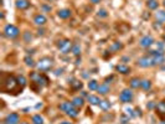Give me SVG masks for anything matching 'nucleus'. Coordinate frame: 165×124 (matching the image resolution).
I'll use <instances>...</instances> for the list:
<instances>
[{"mask_svg": "<svg viewBox=\"0 0 165 124\" xmlns=\"http://www.w3.org/2000/svg\"><path fill=\"white\" fill-rule=\"evenodd\" d=\"M21 124H29V123H26V122H22V123H21Z\"/></svg>", "mask_w": 165, "mask_h": 124, "instance_id": "obj_43", "label": "nucleus"}, {"mask_svg": "<svg viewBox=\"0 0 165 124\" xmlns=\"http://www.w3.org/2000/svg\"><path fill=\"white\" fill-rule=\"evenodd\" d=\"M47 1H50V0H47Z\"/></svg>", "mask_w": 165, "mask_h": 124, "instance_id": "obj_46", "label": "nucleus"}, {"mask_svg": "<svg viewBox=\"0 0 165 124\" xmlns=\"http://www.w3.org/2000/svg\"><path fill=\"white\" fill-rule=\"evenodd\" d=\"M116 70H117L119 73H122V75H128L129 72H131V68H129L128 66H126V65H123V63L117 65V66H116Z\"/></svg>", "mask_w": 165, "mask_h": 124, "instance_id": "obj_14", "label": "nucleus"}, {"mask_svg": "<svg viewBox=\"0 0 165 124\" xmlns=\"http://www.w3.org/2000/svg\"><path fill=\"white\" fill-rule=\"evenodd\" d=\"M88 88H90V91H97L98 90V82L96 80H91L90 82H88Z\"/></svg>", "mask_w": 165, "mask_h": 124, "instance_id": "obj_23", "label": "nucleus"}, {"mask_svg": "<svg viewBox=\"0 0 165 124\" xmlns=\"http://www.w3.org/2000/svg\"><path fill=\"white\" fill-rule=\"evenodd\" d=\"M30 80L34 82V83L39 85L40 87L49 85V80H47L44 75H41V73H39V72H32V73L30 75Z\"/></svg>", "mask_w": 165, "mask_h": 124, "instance_id": "obj_4", "label": "nucleus"}, {"mask_svg": "<svg viewBox=\"0 0 165 124\" xmlns=\"http://www.w3.org/2000/svg\"><path fill=\"white\" fill-rule=\"evenodd\" d=\"M99 17H107L108 16V13H107V11H105L104 9H102V10H99L98 11V14H97Z\"/></svg>", "mask_w": 165, "mask_h": 124, "instance_id": "obj_30", "label": "nucleus"}, {"mask_svg": "<svg viewBox=\"0 0 165 124\" xmlns=\"http://www.w3.org/2000/svg\"><path fill=\"white\" fill-rule=\"evenodd\" d=\"M24 61H25V63L27 65V66H30V67H34V66H35V62H34V60H32L31 57L26 56L25 58H24Z\"/></svg>", "mask_w": 165, "mask_h": 124, "instance_id": "obj_27", "label": "nucleus"}, {"mask_svg": "<svg viewBox=\"0 0 165 124\" xmlns=\"http://www.w3.org/2000/svg\"><path fill=\"white\" fill-rule=\"evenodd\" d=\"M44 34H45V31H44V29H39V31H37V35H39V36H42Z\"/></svg>", "mask_w": 165, "mask_h": 124, "instance_id": "obj_37", "label": "nucleus"}, {"mask_svg": "<svg viewBox=\"0 0 165 124\" xmlns=\"http://www.w3.org/2000/svg\"><path fill=\"white\" fill-rule=\"evenodd\" d=\"M99 1H101V0H91V3H92V4H98Z\"/></svg>", "mask_w": 165, "mask_h": 124, "instance_id": "obj_39", "label": "nucleus"}, {"mask_svg": "<svg viewBox=\"0 0 165 124\" xmlns=\"http://www.w3.org/2000/svg\"><path fill=\"white\" fill-rule=\"evenodd\" d=\"M16 8L20 9V10H26L29 6H30V3L27 1V0H16Z\"/></svg>", "mask_w": 165, "mask_h": 124, "instance_id": "obj_13", "label": "nucleus"}, {"mask_svg": "<svg viewBox=\"0 0 165 124\" xmlns=\"http://www.w3.org/2000/svg\"><path fill=\"white\" fill-rule=\"evenodd\" d=\"M72 104L75 105L76 108H82L83 107V104H85V101H83V98H81V97H75L72 99Z\"/></svg>", "mask_w": 165, "mask_h": 124, "instance_id": "obj_18", "label": "nucleus"}, {"mask_svg": "<svg viewBox=\"0 0 165 124\" xmlns=\"http://www.w3.org/2000/svg\"><path fill=\"white\" fill-rule=\"evenodd\" d=\"M20 83L17 78H15L14 76L11 75H8V76H3L1 78V88L4 92L6 93H10V92H14V91H17V88H19ZM21 87V86H20ZM22 88V87H21Z\"/></svg>", "mask_w": 165, "mask_h": 124, "instance_id": "obj_1", "label": "nucleus"}, {"mask_svg": "<svg viewBox=\"0 0 165 124\" xmlns=\"http://www.w3.org/2000/svg\"><path fill=\"white\" fill-rule=\"evenodd\" d=\"M122 61H123V62H127V61H129V57H122Z\"/></svg>", "mask_w": 165, "mask_h": 124, "instance_id": "obj_38", "label": "nucleus"}, {"mask_svg": "<svg viewBox=\"0 0 165 124\" xmlns=\"http://www.w3.org/2000/svg\"><path fill=\"white\" fill-rule=\"evenodd\" d=\"M32 123H35V124H44L42 117H41L40 114H35L32 117Z\"/></svg>", "mask_w": 165, "mask_h": 124, "instance_id": "obj_25", "label": "nucleus"}, {"mask_svg": "<svg viewBox=\"0 0 165 124\" xmlns=\"http://www.w3.org/2000/svg\"><path fill=\"white\" fill-rule=\"evenodd\" d=\"M60 109L63 110L68 117L71 118H77L80 114L78 108H76L75 105L72 104V102H63L60 104Z\"/></svg>", "mask_w": 165, "mask_h": 124, "instance_id": "obj_2", "label": "nucleus"}, {"mask_svg": "<svg viewBox=\"0 0 165 124\" xmlns=\"http://www.w3.org/2000/svg\"><path fill=\"white\" fill-rule=\"evenodd\" d=\"M155 110H156L158 115H160L161 118H165V101L159 102L155 107Z\"/></svg>", "mask_w": 165, "mask_h": 124, "instance_id": "obj_12", "label": "nucleus"}, {"mask_svg": "<svg viewBox=\"0 0 165 124\" xmlns=\"http://www.w3.org/2000/svg\"><path fill=\"white\" fill-rule=\"evenodd\" d=\"M98 93L101 94V96H105L108 92H109V87H108V85L107 83H102V85H99L98 86Z\"/></svg>", "mask_w": 165, "mask_h": 124, "instance_id": "obj_17", "label": "nucleus"}, {"mask_svg": "<svg viewBox=\"0 0 165 124\" xmlns=\"http://www.w3.org/2000/svg\"><path fill=\"white\" fill-rule=\"evenodd\" d=\"M153 44H154V39H153L151 36H144V37H141L140 41H139L140 47H144V49L150 47Z\"/></svg>", "mask_w": 165, "mask_h": 124, "instance_id": "obj_10", "label": "nucleus"}, {"mask_svg": "<svg viewBox=\"0 0 165 124\" xmlns=\"http://www.w3.org/2000/svg\"><path fill=\"white\" fill-rule=\"evenodd\" d=\"M155 107H156V104L154 102H149L148 104H146V108H148V109H154Z\"/></svg>", "mask_w": 165, "mask_h": 124, "instance_id": "obj_33", "label": "nucleus"}, {"mask_svg": "<svg viewBox=\"0 0 165 124\" xmlns=\"http://www.w3.org/2000/svg\"><path fill=\"white\" fill-rule=\"evenodd\" d=\"M34 22H35V25H37V26H44L45 24L47 22V19H46V16L42 15V14H37L36 16L34 17Z\"/></svg>", "mask_w": 165, "mask_h": 124, "instance_id": "obj_11", "label": "nucleus"}, {"mask_svg": "<svg viewBox=\"0 0 165 124\" xmlns=\"http://www.w3.org/2000/svg\"><path fill=\"white\" fill-rule=\"evenodd\" d=\"M156 22H160V24H164L165 22V10H159L156 13Z\"/></svg>", "mask_w": 165, "mask_h": 124, "instance_id": "obj_20", "label": "nucleus"}, {"mask_svg": "<svg viewBox=\"0 0 165 124\" xmlns=\"http://www.w3.org/2000/svg\"><path fill=\"white\" fill-rule=\"evenodd\" d=\"M99 108L102 110H108L110 108V103L108 101H105V99H103V101H101V103H99Z\"/></svg>", "mask_w": 165, "mask_h": 124, "instance_id": "obj_24", "label": "nucleus"}, {"mask_svg": "<svg viewBox=\"0 0 165 124\" xmlns=\"http://www.w3.org/2000/svg\"><path fill=\"white\" fill-rule=\"evenodd\" d=\"M71 52H72L75 56H80V54H81V46L78 44H75L73 47H72V51H71Z\"/></svg>", "mask_w": 165, "mask_h": 124, "instance_id": "obj_26", "label": "nucleus"}, {"mask_svg": "<svg viewBox=\"0 0 165 124\" xmlns=\"http://www.w3.org/2000/svg\"><path fill=\"white\" fill-rule=\"evenodd\" d=\"M32 124H35V123H32Z\"/></svg>", "mask_w": 165, "mask_h": 124, "instance_id": "obj_47", "label": "nucleus"}, {"mask_svg": "<svg viewBox=\"0 0 165 124\" xmlns=\"http://www.w3.org/2000/svg\"><path fill=\"white\" fill-rule=\"evenodd\" d=\"M163 5H164V6H165V0H164V3H163Z\"/></svg>", "mask_w": 165, "mask_h": 124, "instance_id": "obj_44", "label": "nucleus"}, {"mask_svg": "<svg viewBox=\"0 0 165 124\" xmlns=\"http://www.w3.org/2000/svg\"><path fill=\"white\" fill-rule=\"evenodd\" d=\"M60 124H72V123H71V122H66V120H65V122H61Z\"/></svg>", "mask_w": 165, "mask_h": 124, "instance_id": "obj_41", "label": "nucleus"}, {"mask_svg": "<svg viewBox=\"0 0 165 124\" xmlns=\"http://www.w3.org/2000/svg\"><path fill=\"white\" fill-rule=\"evenodd\" d=\"M19 122H20V117L17 113H10L4 119V124H19Z\"/></svg>", "mask_w": 165, "mask_h": 124, "instance_id": "obj_9", "label": "nucleus"}, {"mask_svg": "<svg viewBox=\"0 0 165 124\" xmlns=\"http://www.w3.org/2000/svg\"><path fill=\"white\" fill-rule=\"evenodd\" d=\"M72 47H73V45L70 40H61L57 42V49L60 50V52L63 55H66L70 51H72Z\"/></svg>", "mask_w": 165, "mask_h": 124, "instance_id": "obj_5", "label": "nucleus"}, {"mask_svg": "<svg viewBox=\"0 0 165 124\" xmlns=\"http://www.w3.org/2000/svg\"><path fill=\"white\" fill-rule=\"evenodd\" d=\"M140 82H141V81H140L139 78L134 77V78H132L131 81H129V86L135 90V88H139V87H140Z\"/></svg>", "mask_w": 165, "mask_h": 124, "instance_id": "obj_22", "label": "nucleus"}, {"mask_svg": "<svg viewBox=\"0 0 165 124\" xmlns=\"http://www.w3.org/2000/svg\"><path fill=\"white\" fill-rule=\"evenodd\" d=\"M155 46H156L158 51H164V47H165L164 42H156V44H155Z\"/></svg>", "mask_w": 165, "mask_h": 124, "instance_id": "obj_31", "label": "nucleus"}, {"mask_svg": "<svg viewBox=\"0 0 165 124\" xmlns=\"http://www.w3.org/2000/svg\"><path fill=\"white\" fill-rule=\"evenodd\" d=\"M159 124H165V120H161V122H159Z\"/></svg>", "mask_w": 165, "mask_h": 124, "instance_id": "obj_42", "label": "nucleus"}, {"mask_svg": "<svg viewBox=\"0 0 165 124\" xmlns=\"http://www.w3.org/2000/svg\"><path fill=\"white\" fill-rule=\"evenodd\" d=\"M138 66L143 67V68H148V67L154 66V61H153V57L149 56V55L140 57L139 60H138Z\"/></svg>", "mask_w": 165, "mask_h": 124, "instance_id": "obj_8", "label": "nucleus"}, {"mask_svg": "<svg viewBox=\"0 0 165 124\" xmlns=\"http://www.w3.org/2000/svg\"><path fill=\"white\" fill-rule=\"evenodd\" d=\"M17 81H19V83H20V86H21V87H25V86H26V78L24 77L22 75L17 76Z\"/></svg>", "mask_w": 165, "mask_h": 124, "instance_id": "obj_28", "label": "nucleus"}, {"mask_svg": "<svg viewBox=\"0 0 165 124\" xmlns=\"http://www.w3.org/2000/svg\"><path fill=\"white\" fill-rule=\"evenodd\" d=\"M54 67V60L50 57H44L36 63V68L39 71H49Z\"/></svg>", "mask_w": 165, "mask_h": 124, "instance_id": "obj_3", "label": "nucleus"}, {"mask_svg": "<svg viewBox=\"0 0 165 124\" xmlns=\"http://www.w3.org/2000/svg\"><path fill=\"white\" fill-rule=\"evenodd\" d=\"M140 88H141V90H144V91H149L151 88V82L149 80H141Z\"/></svg>", "mask_w": 165, "mask_h": 124, "instance_id": "obj_19", "label": "nucleus"}, {"mask_svg": "<svg viewBox=\"0 0 165 124\" xmlns=\"http://www.w3.org/2000/svg\"><path fill=\"white\" fill-rule=\"evenodd\" d=\"M42 10H45V11H50V10H51V6H50V5H42Z\"/></svg>", "mask_w": 165, "mask_h": 124, "instance_id": "obj_36", "label": "nucleus"}, {"mask_svg": "<svg viewBox=\"0 0 165 124\" xmlns=\"http://www.w3.org/2000/svg\"><path fill=\"white\" fill-rule=\"evenodd\" d=\"M61 73H62V70H57V71H56V76L61 75Z\"/></svg>", "mask_w": 165, "mask_h": 124, "instance_id": "obj_40", "label": "nucleus"}, {"mask_svg": "<svg viewBox=\"0 0 165 124\" xmlns=\"http://www.w3.org/2000/svg\"><path fill=\"white\" fill-rule=\"evenodd\" d=\"M19 34H20V30L15 25H10L9 24V25H6L4 27V35L9 39H15V37L19 36Z\"/></svg>", "mask_w": 165, "mask_h": 124, "instance_id": "obj_6", "label": "nucleus"}, {"mask_svg": "<svg viewBox=\"0 0 165 124\" xmlns=\"http://www.w3.org/2000/svg\"><path fill=\"white\" fill-rule=\"evenodd\" d=\"M72 83H73V90H78V88H82V82L76 81V82H72Z\"/></svg>", "mask_w": 165, "mask_h": 124, "instance_id": "obj_32", "label": "nucleus"}, {"mask_svg": "<svg viewBox=\"0 0 165 124\" xmlns=\"http://www.w3.org/2000/svg\"><path fill=\"white\" fill-rule=\"evenodd\" d=\"M71 15H72V13H71V10H68V9H62L57 13V16L60 17V19H68V17H71Z\"/></svg>", "mask_w": 165, "mask_h": 124, "instance_id": "obj_16", "label": "nucleus"}, {"mask_svg": "<svg viewBox=\"0 0 165 124\" xmlns=\"http://www.w3.org/2000/svg\"><path fill=\"white\" fill-rule=\"evenodd\" d=\"M146 6H148L149 10H155L159 6V3L156 0H148V1H146Z\"/></svg>", "mask_w": 165, "mask_h": 124, "instance_id": "obj_21", "label": "nucleus"}, {"mask_svg": "<svg viewBox=\"0 0 165 124\" xmlns=\"http://www.w3.org/2000/svg\"><path fill=\"white\" fill-rule=\"evenodd\" d=\"M86 98H87L88 103L92 104V105H99V103H101V99H99L97 96H93V94H88Z\"/></svg>", "mask_w": 165, "mask_h": 124, "instance_id": "obj_15", "label": "nucleus"}, {"mask_svg": "<svg viewBox=\"0 0 165 124\" xmlns=\"http://www.w3.org/2000/svg\"><path fill=\"white\" fill-rule=\"evenodd\" d=\"M164 41H165V35H164Z\"/></svg>", "mask_w": 165, "mask_h": 124, "instance_id": "obj_45", "label": "nucleus"}, {"mask_svg": "<svg viewBox=\"0 0 165 124\" xmlns=\"http://www.w3.org/2000/svg\"><path fill=\"white\" fill-rule=\"evenodd\" d=\"M133 97L134 94L132 92V90H129V88H127V90H123L119 94V101L122 103H131L133 101Z\"/></svg>", "mask_w": 165, "mask_h": 124, "instance_id": "obj_7", "label": "nucleus"}, {"mask_svg": "<svg viewBox=\"0 0 165 124\" xmlns=\"http://www.w3.org/2000/svg\"><path fill=\"white\" fill-rule=\"evenodd\" d=\"M122 47H123V46H122V44H121V42H116L113 46L110 47V50H112V51H117V50H121Z\"/></svg>", "mask_w": 165, "mask_h": 124, "instance_id": "obj_29", "label": "nucleus"}, {"mask_svg": "<svg viewBox=\"0 0 165 124\" xmlns=\"http://www.w3.org/2000/svg\"><path fill=\"white\" fill-rule=\"evenodd\" d=\"M24 37H25V41H26V42H29V41L32 39V36H31L30 32H25V36H24Z\"/></svg>", "mask_w": 165, "mask_h": 124, "instance_id": "obj_34", "label": "nucleus"}, {"mask_svg": "<svg viewBox=\"0 0 165 124\" xmlns=\"http://www.w3.org/2000/svg\"><path fill=\"white\" fill-rule=\"evenodd\" d=\"M128 120H129V117H124V115L122 117V124H127Z\"/></svg>", "mask_w": 165, "mask_h": 124, "instance_id": "obj_35", "label": "nucleus"}]
</instances>
